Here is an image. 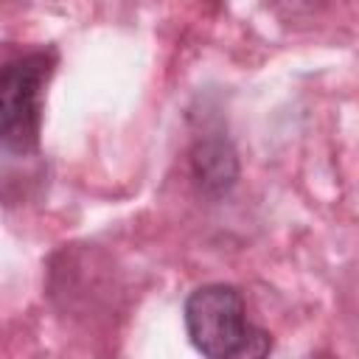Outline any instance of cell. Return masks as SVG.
I'll return each instance as SVG.
<instances>
[{"instance_id":"2","label":"cell","mask_w":359,"mask_h":359,"mask_svg":"<svg viewBox=\"0 0 359 359\" xmlns=\"http://www.w3.org/2000/svg\"><path fill=\"white\" fill-rule=\"evenodd\" d=\"M53 56L45 50L25 53L0 67V143L11 149L36 146L42 93Z\"/></svg>"},{"instance_id":"1","label":"cell","mask_w":359,"mask_h":359,"mask_svg":"<svg viewBox=\"0 0 359 359\" xmlns=\"http://www.w3.org/2000/svg\"><path fill=\"white\" fill-rule=\"evenodd\" d=\"M182 317H185V331L202 356L247 359V356H264L272 348L269 334L247 320V306L236 286L227 283L199 286L196 292L188 294Z\"/></svg>"},{"instance_id":"3","label":"cell","mask_w":359,"mask_h":359,"mask_svg":"<svg viewBox=\"0 0 359 359\" xmlns=\"http://www.w3.org/2000/svg\"><path fill=\"white\" fill-rule=\"evenodd\" d=\"M194 180L208 196H222L233 188L238 177V160L224 137H202L191 151Z\"/></svg>"}]
</instances>
